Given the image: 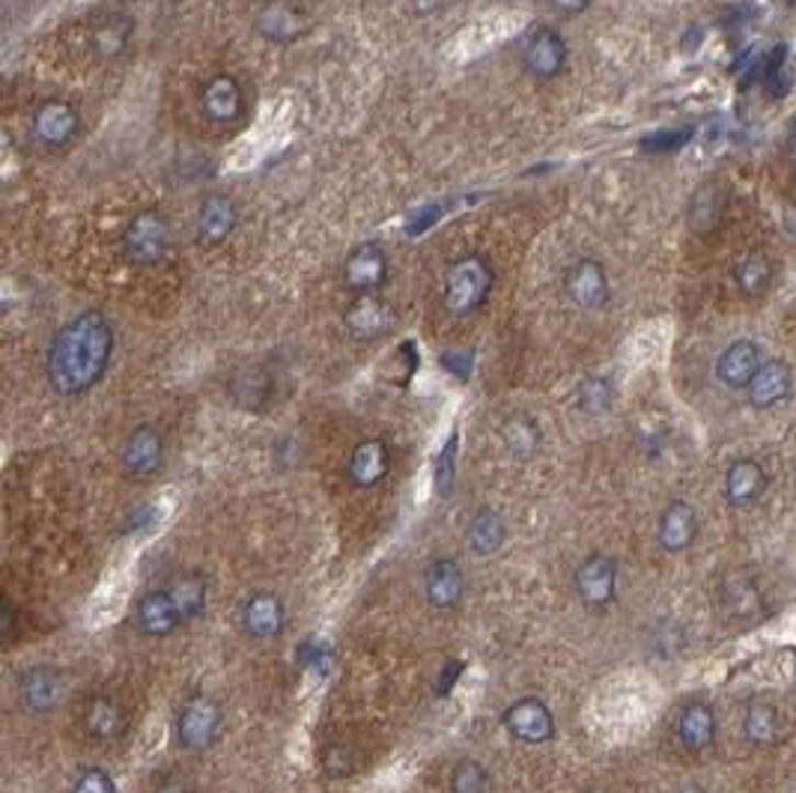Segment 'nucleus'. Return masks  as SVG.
<instances>
[{"instance_id":"obj_33","label":"nucleus","mask_w":796,"mask_h":793,"mask_svg":"<svg viewBox=\"0 0 796 793\" xmlns=\"http://www.w3.org/2000/svg\"><path fill=\"white\" fill-rule=\"evenodd\" d=\"M173 597H177V603L182 609V618L189 621V618H197L203 612V603H206V585L197 579V576H189V579H182L177 588H170Z\"/></svg>"},{"instance_id":"obj_32","label":"nucleus","mask_w":796,"mask_h":793,"mask_svg":"<svg viewBox=\"0 0 796 793\" xmlns=\"http://www.w3.org/2000/svg\"><path fill=\"white\" fill-rule=\"evenodd\" d=\"M775 710L770 704H752L749 713H746V737L758 746H766V743L775 740Z\"/></svg>"},{"instance_id":"obj_21","label":"nucleus","mask_w":796,"mask_h":793,"mask_svg":"<svg viewBox=\"0 0 796 793\" xmlns=\"http://www.w3.org/2000/svg\"><path fill=\"white\" fill-rule=\"evenodd\" d=\"M791 385H794V373L785 361H766L749 382V400L758 409H770L775 403L785 400L791 394Z\"/></svg>"},{"instance_id":"obj_13","label":"nucleus","mask_w":796,"mask_h":793,"mask_svg":"<svg viewBox=\"0 0 796 793\" xmlns=\"http://www.w3.org/2000/svg\"><path fill=\"white\" fill-rule=\"evenodd\" d=\"M284 600L272 591H260L254 597H248L242 605V630L257 642H269L284 633Z\"/></svg>"},{"instance_id":"obj_15","label":"nucleus","mask_w":796,"mask_h":793,"mask_svg":"<svg viewBox=\"0 0 796 793\" xmlns=\"http://www.w3.org/2000/svg\"><path fill=\"white\" fill-rule=\"evenodd\" d=\"M201 114L209 123L230 126L242 117V87L230 75H215L201 93Z\"/></svg>"},{"instance_id":"obj_6","label":"nucleus","mask_w":796,"mask_h":793,"mask_svg":"<svg viewBox=\"0 0 796 793\" xmlns=\"http://www.w3.org/2000/svg\"><path fill=\"white\" fill-rule=\"evenodd\" d=\"M564 293L579 310H603L609 305V275L600 260L582 257L564 275Z\"/></svg>"},{"instance_id":"obj_41","label":"nucleus","mask_w":796,"mask_h":793,"mask_svg":"<svg viewBox=\"0 0 796 793\" xmlns=\"http://www.w3.org/2000/svg\"><path fill=\"white\" fill-rule=\"evenodd\" d=\"M787 159H791V165L796 168V126L794 132H791V138H787Z\"/></svg>"},{"instance_id":"obj_28","label":"nucleus","mask_w":796,"mask_h":793,"mask_svg":"<svg viewBox=\"0 0 796 793\" xmlns=\"http://www.w3.org/2000/svg\"><path fill=\"white\" fill-rule=\"evenodd\" d=\"M678 734L686 749L710 746L713 734H716V720H713L710 707L707 704H690V707L683 710V716H680Z\"/></svg>"},{"instance_id":"obj_1","label":"nucleus","mask_w":796,"mask_h":793,"mask_svg":"<svg viewBox=\"0 0 796 793\" xmlns=\"http://www.w3.org/2000/svg\"><path fill=\"white\" fill-rule=\"evenodd\" d=\"M114 355V326L102 310H84L54 335L45 373L60 397H81L96 388Z\"/></svg>"},{"instance_id":"obj_35","label":"nucleus","mask_w":796,"mask_h":793,"mask_svg":"<svg viewBox=\"0 0 796 793\" xmlns=\"http://www.w3.org/2000/svg\"><path fill=\"white\" fill-rule=\"evenodd\" d=\"M579 406L584 412H605L612 406V388L605 379H584L579 385Z\"/></svg>"},{"instance_id":"obj_18","label":"nucleus","mask_w":796,"mask_h":793,"mask_svg":"<svg viewBox=\"0 0 796 793\" xmlns=\"http://www.w3.org/2000/svg\"><path fill=\"white\" fill-rule=\"evenodd\" d=\"M239 209L227 194H206L197 206V236L203 245H221L236 230Z\"/></svg>"},{"instance_id":"obj_10","label":"nucleus","mask_w":796,"mask_h":793,"mask_svg":"<svg viewBox=\"0 0 796 793\" xmlns=\"http://www.w3.org/2000/svg\"><path fill=\"white\" fill-rule=\"evenodd\" d=\"M343 322L352 331V338L376 340L383 338L385 331H391L394 322H397V314H394V307L385 298H379L376 293H364V296H359L346 307Z\"/></svg>"},{"instance_id":"obj_14","label":"nucleus","mask_w":796,"mask_h":793,"mask_svg":"<svg viewBox=\"0 0 796 793\" xmlns=\"http://www.w3.org/2000/svg\"><path fill=\"white\" fill-rule=\"evenodd\" d=\"M164 460V442L156 427H138L132 430L123 451H120V463L132 477H149L156 475Z\"/></svg>"},{"instance_id":"obj_9","label":"nucleus","mask_w":796,"mask_h":793,"mask_svg":"<svg viewBox=\"0 0 796 793\" xmlns=\"http://www.w3.org/2000/svg\"><path fill=\"white\" fill-rule=\"evenodd\" d=\"M343 277L359 296L383 290L385 277H388V257H385L383 245L362 242L359 248H352V254L343 263Z\"/></svg>"},{"instance_id":"obj_8","label":"nucleus","mask_w":796,"mask_h":793,"mask_svg":"<svg viewBox=\"0 0 796 793\" xmlns=\"http://www.w3.org/2000/svg\"><path fill=\"white\" fill-rule=\"evenodd\" d=\"M466 593V573L454 558H435L424 570V600L430 609H457Z\"/></svg>"},{"instance_id":"obj_17","label":"nucleus","mask_w":796,"mask_h":793,"mask_svg":"<svg viewBox=\"0 0 796 793\" xmlns=\"http://www.w3.org/2000/svg\"><path fill=\"white\" fill-rule=\"evenodd\" d=\"M78 111L69 102L52 99L39 105L33 114V135L43 140L45 147H66L78 135Z\"/></svg>"},{"instance_id":"obj_42","label":"nucleus","mask_w":796,"mask_h":793,"mask_svg":"<svg viewBox=\"0 0 796 793\" xmlns=\"http://www.w3.org/2000/svg\"><path fill=\"white\" fill-rule=\"evenodd\" d=\"M159 793H185V788H182V784H177V782H168V784H161Z\"/></svg>"},{"instance_id":"obj_34","label":"nucleus","mask_w":796,"mask_h":793,"mask_svg":"<svg viewBox=\"0 0 796 793\" xmlns=\"http://www.w3.org/2000/svg\"><path fill=\"white\" fill-rule=\"evenodd\" d=\"M692 138V128H662L653 132L648 138L641 140V149L650 156H662V152H674V149L686 147Z\"/></svg>"},{"instance_id":"obj_3","label":"nucleus","mask_w":796,"mask_h":793,"mask_svg":"<svg viewBox=\"0 0 796 793\" xmlns=\"http://www.w3.org/2000/svg\"><path fill=\"white\" fill-rule=\"evenodd\" d=\"M170 251V222L159 209L138 212L123 230V254L132 265H159Z\"/></svg>"},{"instance_id":"obj_27","label":"nucleus","mask_w":796,"mask_h":793,"mask_svg":"<svg viewBox=\"0 0 796 793\" xmlns=\"http://www.w3.org/2000/svg\"><path fill=\"white\" fill-rule=\"evenodd\" d=\"M734 281H737L743 296H764L770 284H773V265H770L764 254H743L734 263Z\"/></svg>"},{"instance_id":"obj_11","label":"nucleus","mask_w":796,"mask_h":793,"mask_svg":"<svg viewBox=\"0 0 796 793\" xmlns=\"http://www.w3.org/2000/svg\"><path fill=\"white\" fill-rule=\"evenodd\" d=\"M617 570L615 560L605 555H591L582 567L576 570V593L588 609H603L615 600Z\"/></svg>"},{"instance_id":"obj_30","label":"nucleus","mask_w":796,"mask_h":793,"mask_svg":"<svg viewBox=\"0 0 796 793\" xmlns=\"http://www.w3.org/2000/svg\"><path fill=\"white\" fill-rule=\"evenodd\" d=\"M123 730V710L111 699L93 701V707L87 713V734L96 740H111Z\"/></svg>"},{"instance_id":"obj_29","label":"nucleus","mask_w":796,"mask_h":793,"mask_svg":"<svg viewBox=\"0 0 796 793\" xmlns=\"http://www.w3.org/2000/svg\"><path fill=\"white\" fill-rule=\"evenodd\" d=\"M723 194L716 185H704V189L692 197V206H690V224L692 230H698V234H707L710 227L719 224L723 218Z\"/></svg>"},{"instance_id":"obj_22","label":"nucleus","mask_w":796,"mask_h":793,"mask_svg":"<svg viewBox=\"0 0 796 793\" xmlns=\"http://www.w3.org/2000/svg\"><path fill=\"white\" fill-rule=\"evenodd\" d=\"M504 540H508V525H504V519H501L499 510L484 508L468 519L466 543L468 550L475 552V555H480V558L496 555V552L504 546Z\"/></svg>"},{"instance_id":"obj_26","label":"nucleus","mask_w":796,"mask_h":793,"mask_svg":"<svg viewBox=\"0 0 796 793\" xmlns=\"http://www.w3.org/2000/svg\"><path fill=\"white\" fill-rule=\"evenodd\" d=\"M764 468L752 463V460H740L728 468V477H725V489H728V498L734 505H749L754 498L764 492Z\"/></svg>"},{"instance_id":"obj_16","label":"nucleus","mask_w":796,"mask_h":793,"mask_svg":"<svg viewBox=\"0 0 796 793\" xmlns=\"http://www.w3.org/2000/svg\"><path fill=\"white\" fill-rule=\"evenodd\" d=\"M19 695H22L24 710L43 716V713H52L64 699V680L54 668L33 666L19 680Z\"/></svg>"},{"instance_id":"obj_5","label":"nucleus","mask_w":796,"mask_h":793,"mask_svg":"<svg viewBox=\"0 0 796 793\" xmlns=\"http://www.w3.org/2000/svg\"><path fill=\"white\" fill-rule=\"evenodd\" d=\"M218 730H221V707L206 695H194L177 720V737H180L182 749L189 751L209 749Z\"/></svg>"},{"instance_id":"obj_20","label":"nucleus","mask_w":796,"mask_h":793,"mask_svg":"<svg viewBox=\"0 0 796 793\" xmlns=\"http://www.w3.org/2000/svg\"><path fill=\"white\" fill-rule=\"evenodd\" d=\"M761 371V350L752 340H737L723 352V359L716 364V376L725 382L728 388H749L754 373Z\"/></svg>"},{"instance_id":"obj_24","label":"nucleus","mask_w":796,"mask_h":793,"mask_svg":"<svg viewBox=\"0 0 796 793\" xmlns=\"http://www.w3.org/2000/svg\"><path fill=\"white\" fill-rule=\"evenodd\" d=\"M257 27L272 43H296L298 36H305V31H308V19L296 7H289V3H269L260 12V24Z\"/></svg>"},{"instance_id":"obj_39","label":"nucleus","mask_w":796,"mask_h":793,"mask_svg":"<svg viewBox=\"0 0 796 793\" xmlns=\"http://www.w3.org/2000/svg\"><path fill=\"white\" fill-rule=\"evenodd\" d=\"M555 10L564 12V15H579L591 7V0H549Z\"/></svg>"},{"instance_id":"obj_31","label":"nucleus","mask_w":796,"mask_h":793,"mask_svg":"<svg viewBox=\"0 0 796 793\" xmlns=\"http://www.w3.org/2000/svg\"><path fill=\"white\" fill-rule=\"evenodd\" d=\"M489 791V775L487 767L480 761H459L451 772V793H487Z\"/></svg>"},{"instance_id":"obj_7","label":"nucleus","mask_w":796,"mask_h":793,"mask_svg":"<svg viewBox=\"0 0 796 793\" xmlns=\"http://www.w3.org/2000/svg\"><path fill=\"white\" fill-rule=\"evenodd\" d=\"M522 66L537 81H553L567 66V43L555 27H537L525 43Z\"/></svg>"},{"instance_id":"obj_4","label":"nucleus","mask_w":796,"mask_h":793,"mask_svg":"<svg viewBox=\"0 0 796 793\" xmlns=\"http://www.w3.org/2000/svg\"><path fill=\"white\" fill-rule=\"evenodd\" d=\"M501 725L508 728V734L513 740L528 743V746H543V743H549L555 737L553 710L546 707L541 699L513 701V704L504 710Z\"/></svg>"},{"instance_id":"obj_36","label":"nucleus","mask_w":796,"mask_h":793,"mask_svg":"<svg viewBox=\"0 0 796 793\" xmlns=\"http://www.w3.org/2000/svg\"><path fill=\"white\" fill-rule=\"evenodd\" d=\"M72 793H117V784H114V779L105 770L90 767V770L78 772Z\"/></svg>"},{"instance_id":"obj_2","label":"nucleus","mask_w":796,"mask_h":793,"mask_svg":"<svg viewBox=\"0 0 796 793\" xmlns=\"http://www.w3.org/2000/svg\"><path fill=\"white\" fill-rule=\"evenodd\" d=\"M492 286H496V269L489 265L487 257H459L457 263L447 269L442 302H445L447 314L471 317L487 305L489 296H492Z\"/></svg>"},{"instance_id":"obj_25","label":"nucleus","mask_w":796,"mask_h":793,"mask_svg":"<svg viewBox=\"0 0 796 793\" xmlns=\"http://www.w3.org/2000/svg\"><path fill=\"white\" fill-rule=\"evenodd\" d=\"M541 427L531 415H510L508 421L501 423V442L516 460H528L541 448Z\"/></svg>"},{"instance_id":"obj_19","label":"nucleus","mask_w":796,"mask_h":793,"mask_svg":"<svg viewBox=\"0 0 796 793\" xmlns=\"http://www.w3.org/2000/svg\"><path fill=\"white\" fill-rule=\"evenodd\" d=\"M388 468H391V451L383 439H364L362 444H355L350 456V477L355 487H376L379 480H385Z\"/></svg>"},{"instance_id":"obj_40","label":"nucleus","mask_w":796,"mask_h":793,"mask_svg":"<svg viewBox=\"0 0 796 793\" xmlns=\"http://www.w3.org/2000/svg\"><path fill=\"white\" fill-rule=\"evenodd\" d=\"M412 3H414V10L421 12V15H427V12L439 10V3H442V0H412Z\"/></svg>"},{"instance_id":"obj_12","label":"nucleus","mask_w":796,"mask_h":793,"mask_svg":"<svg viewBox=\"0 0 796 793\" xmlns=\"http://www.w3.org/2000/svg\"><path fill=\"white\" fill-rule=\"evenodd\" d=\"M182 609L170 588H156V591L144 593L138 603V626L140 633L149 638H164V635L177 633L182 626Z\"/></svg>"},{"instance_id":"obj_23","label":"nucleus","mask_w":796,"mask_h":793,"mask_svg":"<svg viewBox=\"0 0 796 793\" xmlns=\"http://www.w3.org/2000/svg\"><path fill=\"white\" fill-rule=\"evenodd\" d=\"M695 531H698V513L686 501L669 505V510L659 519V543H662V550L683 552L695 540Z\"/></svg>"},{"instance_id":"obj_43","label":"nucleus","mask_w":796,"mask_h":793,"mask_svg":"<svg viewBox=\"0 0 796 793\" xmlns=\"http://www.w3.org/2000/svg\"><path fill=\"white\" fill-rule=\"evenodd\" d=\"M674 793H704L701 788H695V784H683V788H678Z\"/></svg>"},{"instance_id":"obj_37","label":"nucleus","mask_w":796,"mask_h":793,"mask_svg":"<svg viewBox=\"0 0 796 793\" xmlns=\"http://www.w3.org/2000/svg\"><path fill=\"white\" fill-rule=\"evenodd\" d=\"M454 456H457V435L445 444V451H442L439 460H435V484H439V492H442V496L451 492V484H454V475H457Z\"/></svg>"},{"instance_id":"obj_38","label":"nucleus","mask_w":796,"mask_h":793,"mask_svg":"<svg viewBox=\"0 0 796 793\" xmlns=\"http://www.w3.org/2000/svg\"><path fill=\"white\" fill-rule=\"evenodd\" d=\"M442 209H445L442 203H433V206H424V209L412 212V218L406 222V234L421 236L427 227H433V224L442 218Z\"/></svg>"}]
</instances>
